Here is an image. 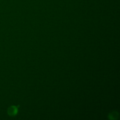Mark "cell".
Instances as JSON below:
<instances>
[{
    "mask_svg": "<svg viewBox=\"0 0 120 120\" xmlns=\"http://www.w3.org/2000/svg\"><path fill=\"white\" fill-rule=\"evenodd\" d=\"M8 114L10 116H15L18 112V107L15 105H11L8 108L7 110Z\"/></svg>",
    "mask_w": 120,
    "mask_h": 120,
    "instance_id": "cell-1",
    "label": "cell"
},
{
    "mask_svg": "<svg viewBox=\"0 0 120 120\" xmlns=\"http://www.w3.org/2000/svg\"><path fill=\"white\" fill-rule=\"evenodd\" d=\"M119 117V113L117 112H112L108 115V118L110 120H116Z\"/></svg>",
    "mask_w": 120,
    "mask_h": 120,
    "instance_id": "cell-2",
    "label": "cell"
}]
</instances>
